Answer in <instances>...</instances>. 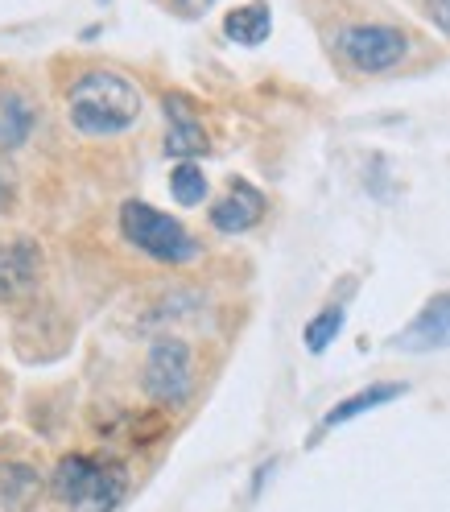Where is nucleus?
<instances>
[{
	"label": "nucleus",
	"mask_w": 450,
	"mask_h": 512,
	"mask_svg": "<svg viewBox=\"0 0 450 512\" xmlns=\"http://www.w3.org/2000/svg\"><path fill=\"white\" fill-rule=\"evenodd\" d=\"M145 112L141 87L116 71H87L67 91V116L83 137H120Z\"/></svg>",
	"instance_id": "1"
},
{
	"label": "nucleus",
	"mask_w": 450,
	"mask_h": 512,
	"mask_svg": "<svg viewBox=\"0 0 450 512\" xmlns=\"http://www.w3.org/2000/svg\"><path fill=\"white\" fill-rule=\"evenodd\" d=\"M50 492L71 512H112L128 492V471L116 459L62 455L50 475Z\"/></svg>",
	"instance_id": "2"
},
{
	"label": "nucleus",
	"mask_w": 450,
	"mask_h": 512,
	"mask_svg": "<svg viewBox=\"0 0 450 512\" xmlns=\"http://www.w3.org/2000/svg\"><path fill=\"white\" fill-rule=\"evenodd\" d=\"M120 236L124 244H133L149 261H162V265H190L203 252L182 219L157 211L153 203H141V199H128L120 207Z\"/></svg>",
	"instance_id": "3"
},
{
	"label": "nucleus",
	"mask_w": 450,
	"mask_h": 512,
	"mask_svg": "<svg viewBox=\"0 0 450 512\" xmlns=\"http://www.w3.org/2000/svg\"><path fill=\"white\" fill-rule=\"evenodd\" d=\"M335 50L356 75H384L409 58V34L389 21H356L335 34Z\"/></svg>",
	"instance_id": "4"
},
{
	"label": "nucleus",
	"mask_w": 450,
	"mask_h": 512,
	"mask_svg": "<svg viewBox=\"0 0 450 512\" xmlns=\"http://www.w3.org/2000/svg\"><path fill=\"white\" fill-rule=\"evenodd\" d=\"M145 393L166 405V409H178L190 393H195V351L190 343L166 335L149 347L145 356Z\"/></svg>",
	"instance_id": "5"
},
{
	"label": "nucleus",
	"mask_w": 450,
	"mask_h": 512,
	"mask_svg": "<svg viewBox=\"0 0 450 512\" xmlns=\"http://www.w3.org/2000/svg\"><path fill=\"white\" fill-rule=\"evenodd\" d=\"M265 215H269L265 190L252 186V182H244V178H232V186L211 203L207 223H211L219 236H244V232H252Z\"/></svg>",
	"instance_id": "6"
},
{
	"label": "nucleus",
	"mask_w": 450,
	"mask_h": 512,
	"mask_svg": "<svg viewBox=\"0 0 450 512\" xmlns=\"http://www.w3.org/2000/svg\"><path fill=\"white\" fill-rule=\"evenodd\" d=\"M166 153L178 157V162H195V157H207L211 153V137L199 120V104L190 100L182 91H170L166 100Z\"/></svg>",
	"instance_id": "7"
},
{
	"label": "nucleus",
	"mask_w": 450,
	"mask_h": 512,
	"mask_svg": "<svg viewBox=\"0 0 450 512\" xmlns=\"http://www.w3.org/2000/svg\"><path fill=\"white\" fill-rule=\"evenodd\" d=\"M389 347L397 351H413V356H422V351H442L450 347V290L434 294L422 310H417L409 323L389 339Z\"/></svg>",
	"instance_id": "8"
},
{
	"label": "nucleus",
	"mask_w": 450,
	"mask_h": 512,
	"mask_svg": "<svg viewBox=\"0 0 450 512\" xmlns=\"http://www.w3.org/2000/svg\"><path fill=\"white\" fill-rule=\"evenodd\" d=\"M405 393H409V384H401V380H376V384H364V389H356L351 397L335 401V405L323 413V430H339V426H347V422L364 418V413H376V409H384V405L401 401Z\"/></svg>",
	"instance_id": "9"
},
{
	"label": "nucleus",
	"mask_w": 450,
	"mask_h": 512,
	"mask_svg": "<svg viewBox=\"0 0 450 512\" xmlns=\"http://www.w3.org/2000/svg\"><path fill=\"white\" fill-rule=\"evenodd\" d=\"M38 269H42V252L34 240L0 244V302H13L34 290Z\"/></svg>",
	"instance_id": "10"
},
{
	"label": "nucleus",
	"mask_w": 450,
	"mask_h": 512,
	"mask_svg": "<svg viewBox=\"0 0 450 512\" xmlns=\"http://www.w3.org/2000/svg\"><path fill=\"white\" fill-rule=\"evenodd\" d=\"M273 34V9L269 0H248V5L232 9L228 17H223V38L252 50V46H265Z\"/></svg>",
	"instance_id": "11"
},
{
	"label": "nucleus",
	"mask_w": 450,
	"mask_h": 512,
	"mask_svg": "<svg viewBox=\"0 0 450 512\" xmlns=\"http://www.w3.org/2000/svg\"><path fill=\"white\" fill-rule=\"evenodd\" d=\"M42 492V475L21 463V459H9V463H0V508H9V512H29L34 508Z\"/></svg>",
	"instance_id": "12"
},
{
	"label": "nucleus",
	"mask_w": 450,
	"mask_h": 512,
	"mask_svg": "<svg viewBox=\"0 0 450 512\" xmlns=\"http://www.w3.org/2000/svg\"><path fill=\"white\" fill-rule=\"evenodd\" d=\"M343 323H347V306L343 302L323 306L318 314H310V323L302 331V347L310 351V356H323V351L343 335Z\"/></svg>",
	"instance_id": "13"
},
{
	"label": "nucleus",
	"mask_w": 450,
	"mask_h": 512,
	"mask_svg": "<svg viewBox=\"0 0 450 512\" xmlns=\"http://www.w3.org/2000/svg\"><path fill=\"white\" fill-rule=\"evenodd\" d=\"M207 190H211V182H207L203 166H195V162H178V166H174V174H170V195H174L178 207H199V203L207 199Z\"/></svg>",
	"instance_id": "14"
},
{
	"label": "nucleus",
	"mask_w": 450,
	"mask_h": 512,
	"mask_svg": "<svg viewBox=\"0 0 450 512\" xmlns=\"http://www.w3.org/2000/svg\"><path fill=\"white\" fill-rule=\"evenodd\" d=\"M29 124H34V116H29V104L21 100V95L17 91L0 95V141L21 145L29 137Z\"/></svg>",
	"instance_id": "15"
},
{
	"label": "nucleus",
	"mask_w": 450,
	"mask_h": 512,
	"mask_svg": "<svg viewBox=\"0 0 450 512\" xmlns=\"http://www.w3.org/2000/svg\"><path fill=\"white\" fill-rule=\"evenodd\" d=\"M426 17L434 21L438 34L450 38V0H426Z\"/></svg>",
	"instance_id": "16"
},
{
	"label": "nucleus",
	"mask_w": 450,
	"mask_h": 512,
	"mask_svg": "<svg viewBox=\"0 0 450 512\" xmlns=\"http://www.w3.org/2000/svg\"><path fill=\"white\" fill-rule=\"evenodd\" d=\"M277 471V459H269V463H261L256 467V475H252V496H261V488L269 484V475Z\"/></svg>",
	"instance_id": "17"
},
{
	"label": "nucleus",
	"mask_w": 450,
	"mask_h": 512,
	"mask_svg": "<svg viewBox=\"0 0 450 512\" xmlns=\"http://www.w3.org/2000/svg\"><path fill=\"white\" fill-rule=\"evenodd\" d=\"M174 5H178L186 17H199V13H207V9L215 5V0H174Z\"/></svg>",
	"instance_id": "18"
},
{
	"label": "nucleus",
	"mask_w": 450,
	"mask_h": 512,
	"mask_svg": "<svg viewBox=\"0 0 450 512\" xmlns=\"http://www.w3.org/2000/svg\"><path fill=\"white\" fill-rule=\"evenodd\" d=\"M0 199H5V182H0Z\"/></svg>",
	"instance_id": "19"
}]
</instances>
